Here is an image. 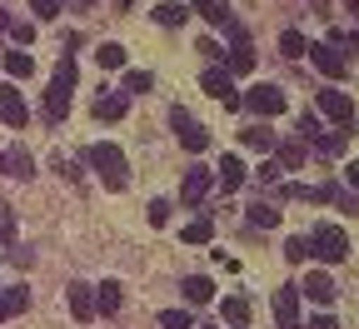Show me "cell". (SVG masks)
<instances>
[{"mask_svg":"<svg viewBox=\"0 0 359 329\" xmlns=\"http://www.w3.org/2000/svg\"><path fill=\"white\" fill-rule=\"evenodd\" d=\"M90 170L100 175L105 190H125L130 184V160L120 145H110V140H100V145H90Z\"/></svg>","mask_w":359,"mask_h":329,"instance_id":"6da1fadb","label":"cell"},{"mask_svg":"<svg viewBox=\"0 0 359 329\" xmlns=\"http://www.w3.org/2000/svg\"><path fill=\"white\" fill-rule=\"evenodd\" d=\"M70 95H75V55H60L55 80H50V90H45V120L50 125H60L70 115Z\"/></svg>","mask_w":359,"mask_h":329,"instance_id":"7a4b0ae2","label":"cell"},{"mask_svg":"<svg viewBox=\"0 0 359 329\" xmlns=\"http://www.w3.org/2000/svg\"><path fill=\"white\" fill-rule=\"evenodd\" d=\"M349 255V234L339 224H320L309 234V260H325V264H339Z\"/></svg>","mask_w":359,"mask_h":329,"instance_id":"3957f363","label":"cell"},{"mask_svg":"<svg viewBox=\"0 0 359 329\" xmlns=\"http://www.w3.org/2000/svg\"><path fill=\"white\" fill-rule=\"evenodd\" d=\"M224 30H230V55H224V75H250L255 70V45H250V30L240 25V20H230V25H224Z\"/></svg>","mask_w":359,"mask_h":329,"instance_id":"277c9868","label":"cell"},{"mask_svg":"<svg viewBox=\"0 0 359 329\" xmlns=\"http://www.w3.org/2000/svg\"><path fill=\"white\" fill-rule=\"evenodd\" d=\"M240 105L250 110V115H259V120H269V115H280L290 100H285V90L280 85H250L245 95H240Z\"/></svg>","mask_w":359,"mask_h":329,"instance_id":"5b68a950","label":"cell"},{"mask_svg":"<svg viewBox=\"0 0 359 329\" xmlns=\"http://www.w3.org/2000/svg\"><path fill=\"white\" fill-rule=\"evenodd\" d=\"M170 130L180 135V145H185L190 155H200V150L210 145V130H205V125H200L185 105H175V110H170Z\"/></svg>","mask_w":359,"mask_h":329,"instance_id":"8992f818","label":"cell"},{"mask_svg":"<svg viewBox=\"0 0 359 329\" xmlns=\"http://www.w3.org/2000/svg\"><path fill=\"white\" fill-rule=\"evenodd\" d=\"M215 190V170L205 165H190L185 180H180V205H205V195Z\"/></svg>","mask_w":359,"mask_h":329,"instance_id":"52a82bcc","label":"cell"},{"mask_svg":"<svg viewBox=\"0 0 359 329\" xmlns=\"http://www.w3.org/2000/svg\"><path fill=\"white\" fill-rule=\"evenodd\" d=\"M320 110L334 120V130L349 135V125H354V100L349 95H339V90H320Z\"/></svg>","mask_w":359,"mask_h":329,"instance_id":"ba28073f","label":"cell"},{"mask_svg":"<svg viewBox=\"0 0 359 329\" xmlns=\"http://www.w3.org/2000/svg\"><path fill=\"white\" fill-rule=\"evenodd\" d=\"M200 85L210 90V95H215L224 110H240V90H235V80L224 75V70H205V75H200Z\"/></svg>","mask_w":359,"mask_h":329,"instance_id":"9c48e42d","label":"cell"},{"mask_svg":"<svg viewBox=\"0 0 359 329\" xmlns=\"http://www.w3.org/2000/svg\"><path fill=\"white\" fill-rule=\"evenodd\" d=\"M275 324L280 329H299V290L294 285H280L275 290Z\"/></svg>","mask_w":359,"mask_h":329,"instance_id":"30bf717a","label":"cell"},{"mask_svg":"<svg viewBox=\"0 0 359 329\" xmlns=\"http://www.w3.org/2000/svg\"><path fill=\"white\" fill-rule=\"evenodd\" d=\"M309 60H314V70H320V75H344V55H339V45H330V40H320V45H309V51H304Z\"/></svg>","mask_w":359,"mask_h":329,"instance_id":"8fae6325","label":"cell"},{"mask_svg":"<svg viewBox=\"0 0 359 329\" xmlns=\"http://www.w3.org/2000/svg\"><path fill=\"white\" fill-rule=\"evenodd\" d=\"M125 110H130V95H125V90H100V95H95V120L115 125V120H125Z\"/></svg>","mask_w":359,"mask_h":329,"instance_id":"7c38bea8","label":"cell"},{"mask_svg":"<svg viewBox=\"0 0 359 329\" xmlns=\"http://www.w3.org/2000/svg\"><path fill=\"white\" fill-rule=\"evenodd\" d=\"M0 120H6L11 130H20V125L30 120V110H25V100H20L15 85H0Z\"/></svg>","mask_w":359,"mask_h":329,"instance_id":"4fadbf2b","label":"cell"},{"mask_svg":"<svg viewBox=\"0 0 359 329\" xmlns=\"http://www.w3.org/2000/svg\"><path fill=\"white\" fill-rule=\"evenodd\" d=\"M245 180H250V175H245V160H240V155H219V190H224V195H235Z\"/></svg>","mask_w":359,"mask_h":329,"instance_id":"5bb4252c","label":"cell"},{"mask_svg":"<svg viewBox=\"0 0 359 329\" xmlns=\"http://www.w3.org/2000/svg\"><path fill=\"white\" fill-rule=\"evenodd\" d=\"M180 295H185L190 304H210L215 300V279L210 274H185L180 279Z\"/></svg>","mask_w":359,"mask_h":329,"instance_id":"9a60e30c","label":"cell"},{"mask_svg":"<svg viewBox=\"0 0 359 329\" xmlns=\"http://www.w3.org/2000/svg\"><path fill=\"white\" fill-rule=\"evenodd\" d=\"M25 309H30V290H25V285L0 290V324H6V319H15V314H25Z\"/></svg>","mask_w":359,"mask_h":329,"instance_id":"2e32d148","label":"cell"},{"mask_svg":"<svg viewBox=\"0 0 359 329\" xmlns=\"http://www.w3.org/2000/svg\"><path fill=\"white\" fill-rule=\"evenodd\" d=\"M304 295H309L314 304H330V300H334V279H330V269H309V274H304Z\"/></svg>","mask_w":359,"mask_h":329,"instance_id":"e0dca14e","label":"cell"},{"mask_svg":"<svg viewBox=\"0 0 359 329\" xmlns=\"http://www.w3.org/2000/svg\"><path fill=\"white\" fill-rule=\"evenodd\" d=\"M275 140H280V135L269 130V125H245V130H240V145H245V150H259V155L275 150Z\"/></svg>","mask_w":359,"mask_h":329,"instance_id":"ac0fdd59","label":"cell"},{"mask_svg":"<svg viewBox=\"0 0 359 329\" xmlns=\"http://www.w3.org/2000/svg\"><path fill=\"white\" fill-rule=\"evenodd\" d=\"M70 314H75L80 324L95 319V290H90V285H70Z\"/></svg>","mask_w":359,"mask_h":329,"instance_id":"d6986e66","label":"cell"},{"mask_svg":"<svg viewBox=\"0 0 359 329\" xmlns=\"http://www.w3.org/2000/svg\"><path fill=\"white\" fill-rule=\"evenodd\" d=\"M250 314H255V309H250V300H245V295H230V300L219 304V319L230 324V329H245V324H250Z\"/></svg>","mask_w":359,"mask_h":329,"instance_id":"ffe728a7","label":"cell"},{"mask_svg":"<svg viewBox=\"0 0 359 329\" xmlns=\"http://www.w3.org/2000/svg\"><path fill=\"white\" fill-rule=\"evenodd\" d=\"M125 304V290L115 285V279H100V290H95V314H120Z\"/></svg>","mask_w":359,"mask_h":329,"instance_id":"44dd1931","label":"cell"},{"mask_svg":"<svg viewBox=\"0 0 359 329\" xmlns=\"http://www.w3.org/2000/svg\"><path fill=\"white\" fill-rule=\"evenodd\" d=\"M275 150H280V175H285V170H299L304 155H309L304 140H275Z\"/></svg>","mask_w":359,"mask_h":329,"instance_id":"7402d4cb","label":"cell"},{"mask_svg":"<svg viewBox=\"0 0 359 329\" xmlns=\"http://www.w3.org/2000/svg\"><path fill=\"white\" fill-rule=\"evenodd\" d=\"M190 6H195V11H200V15H205V20L215 25V30H224V25L235 20V11L224 6V0H190Z\"/></svg>","mask_w":359,"mask_h":329,"instance_id":"603a6c76","label":"cell"},{"mask_svg":"<svg viewBox=\"0 0 359 329\" xmlns=\"http://www.w3.org/2000/svg\"><path fill=\"white\" fill-rule=\"evenodd\" d=\"M180 240H185V245H210V240H215V220H210V215L190 220L185 229H180Z\"/></svg>","mask_w":359,"mask_h":329,"instance_id":"cb8c5ba5","label":"cell"},{"mask_svg":"<svg viewBox=\"0 0 359 329\" xmlns=\"http://www.w3.org/2000/svg\"><path fill=\"white\" fill-rule=\"evenodd\" d=\"M314 150H320V155H344L349 150V135L344 130H330V135L320 130V135H314Z\"/></svg>","mask_w":359,"mask_h":329,"instance_id":"d4e9b609","label":"cell"},{"mask_svg":"<svg viewBox=\"0 0 359 329\" xmlns=\"http://www.w3.org/2000/svg\"><path fill=\"white\" fill-rule=\"evenodd\" d=\"M245 215H250V224H255V229H275V224H280V210H275V205H259V200H255Z\"/></svg>","mask_w":359,"mask_h":329,"instance_id":"484cf974","label":"cell"},{"mask_svg":"<svg viewBox=\"0 0 359 329\" xmlns=\"http://www.w3.org/2000/svg\"><path fill=\"white\" fill-rule=\"evenodd\" d=\"M280 51H285V55H290V60H299V55H304V51H309V40H304V35H299V30H285V35H280Z\"/></svg>","mask_w":359,"mask_h":329,"instance_id":"4316f807","label":"cell"},{"mask_svg":"<svg viewBox=\"0 0 359 329\" xmlns=\"http://www.w3.org/2000/svg\"><path fill=\"white\" fill-rule=\"evenodd\" d=\"M95 60H100L105 70H120V65H125V45H115V40H105V45H100V55H95Z\"/></svg>","mask_w":359,"mask_h":329,"instance_id":"83f0119b","label":"cell"},{"mask_svg":"<svg viewBox=\"0 0 359 329\" xmlns=\"http://www.w3.org/2000/svg\"><path fill=\"white\" fill-rule=\"evenodd\" d=\"M285 260H290V264L309 260V234H290V240H285Z\"/></svg>","mask_w":359,"mask_h":329,"instance_id":"f1b7e54d","label":"cell"},{"mask_svg":"<svg viewBox=\"0 0 359 329\" xmlns=\"http://www.w3.org/2000/svg\"><path fill=\"white\" fill-rule=\"evenodd\" d=\"M6 70H11V75H15V80H25V75H30V70H35V60H30V55H25V51H11V55H6Z\"/></svg>","mask_w":359,"mask_h":329,"instance_id":"f546056e","label":"cell"},{"mask_svg":"<svg viewBox=\"0 0 359 329\" xmlns=\"http://www.w3.org/2000/svg\"><path fill=\"white\" fill-rule=\"evenodd\" d=\"M150 85H155V80H150L145 70H130V75H125V95H145Z\"/></svg>","mask_w":359,"mask_h":329,"instance_id":"4dcf8cb0","label":"cell"},{"mask_svg":"<svg viewBox=\"0 0 359 329\" xmlns=\"http://www.w3.org/2000/svg\"><path fill=\"white\" fill-rule=\"evenodd\" d=\"M6 160H11V175H20V180H30V175H35V160H30L25 150H15V155H6Z\"/></svg>","mask_w":359,"mask_h":329,"instance_id":"1f68e13d","label":"cell"},{"mask_svg":"<svg viewBox=\"0 0 359 329\" xmlns=\"http://www.w3.org/2000/svg\"><path fill=\"white\" fill-rule=\"evenodd\" d=\"M160 329H195V324H190L185 309H165V314H160Z\"/></svg>","mask_w":359,"mask_h":329,"instance_id":"d6a6232c","label":"cell"},{"mask_svg":"<svg viewBox=\"0 0 359 329\" xmlns=\"http://www.w3.org/2000/svg\"><path fill=\"white\" fill-rule=\"evenodd\" d=\"M330 200L344 210V215H359V195H349V190H339V184H334V190H330Z\"/></svg>","mask_w":359,"mask_h":329,"instance_id":"836d02e7","label":"cell"},{"mask_svg":"<svg viewBox=\"0 0 359 329\" xmlns=\"http://www.w3.org/2000/svg\"><path fill=\"white\" fill-rule=\"evenodd\" d=\"M145 220H150L155 229H165V224H170V200H150V215H145Z\"/></svg>","mask_w":359,"mask_h":329,"instance_id":"e575fe53","label":"cell"},{"mask_svg":"<svg viewBox=\"0 0 359 329\" xmlns=\"http://www.w3.org/2000/svg\"><path fill=\"white\" fill-rule=\"evenodd\" d=\"M30 11H35L40 20H55V15H60V0H30Z\"/></svg>","mask_w":359,"mask_h":329,"instance_id":"d590c367","label":"cell"},{"mask_svg":"<svg viewBox=\"0 0 359 329\" xmlns=\"http://www.w3.org/2000/svg\"><path fill=\"white\" fill-rule=\"evenodd\" d=\"M155 20H160V25H180V20H185V6H160Z\"/></svg>","mask_w":359,"mask_h":329,"instance_id":"8d00e7d4","label":"cell"},{"mask_svg":"<svg viewBox=\"0 0 359 329\" xmlns=\"http://www.w3.org/2000/svg\"><path fill=\"white\" fill-rule=\"evenodd\" d=\"M11 35H15V45L25 51V45L35 40V25H25V20H11Z\"/></svg>","mask_w":359,"mask_h":329,"instance_id":"74e56055","label":"cell"},{"mask_svg":"<svg viewBox=\"0 0 359 329\" xmlns=\"http://www.w3.org/2000/svg\"><path fill=\"white\" fill-rule=\"evenodd\" d=\"M299 329H339V319H334V314H314V319L299 324Z\"/></svg>","mask_w":359,"mask_h":329,"instance_id":"f35d334b","label":"cell"},{"mask_svg":"<svg viewBox=\"0 0 359 329\" xmlns=\"http://www.w3.org/2000/svg\"><path fill=\"white\" fill-rule=\"evenodd\" d=\"M299 135H309V140L320 135V115H299Z\"/></svg>","mask_w":359,"mask_h":329,"instance_id":"ab89813d","label":"cell"},{"mask_svg":"<svg viewBox=\"0 0 359 329\" xmlns=\"http://www.w3.org/2000/svg\"><path fill=\"white\" fill-rule=\"evenodd\" d=\"M280 180V165H259V184H275Z\"/></svg>","mask_w":359,"mask_h":329,"instance_id":"60d3db41","label":"cell"},{"mask_svg":"<svg viewBox=\"0 0 359 329\" xmlns=\"http://www.w3.org/2000/svg\"><path fill=\"white\" fill-rule=\"evenodd\" d=\"M344 180H349V195H359V160H354V165L344 170Z\"/></svg>","mask_w":359,"mask_h":329,"instance_id":"b9f144b4","label":"cell"},{"mask_svg":"<svg viewBox=\"0 0 359 329\" xmlns=\"http://www.w3.org/2000/svg\"><path fill=\"white\" fill-rule=\"evenodd\" d=\"M330 45H339V51H344V45H359V30H354V35H339V30H334V35H330Z\"/></svg>","mask_w":359,"mask_h":329,"instance_id":"7bdbcfd3","label":"cell"},{"mask_svg":"<svg viewBox=\"0 0 359 329\" xmlns=\"http://www.w3.org/2000/svg\"><path fill=\"white\" fill-rule=\"evenodd\" d=\"M6 240H11V224H6V220H0V245H6Z\"/></svg>","mask_w":359,"mask_h":329,"instance_id":"ee69618b","label":"cell"},{"mask_svg":"<svg viewBox=\"0 0 359 329\" xmlns=\"http://www.w3.org/2000/svg\"><path fill=\"white\" fill-rule=\"evenodd\" d=\"M0 175H11V160H6V150H0Z\"/></svg>","mask_w":359,"mask_h":329,"instance_id":"f6af8a7d","label":"cell"},{"mask_svg":"<svg viewBox=\"0 0 359 329\" xmlns=\"http://www.w3.org/2000/svg\"><path fill=\"white\" fill-rule=\"evenodd\" d=\"M6 30H11V15H6V11H0V35H6Z\"/></svg>","mask_w":359,"mask_h":329,"instance_id":"bcb514c9","label":"cell"},{"mask_svg":"<svg viewBox=\"0 0 359 329\" xmlns=\"http://www.w3.org/2000/svg\"><path fill=\"white\" fill-rule=\"evenodd\" d=\"M70 6H80V11H90V6H95V0H70Z\"/></svg>","mask_w":359,"mask_h":329,"instance_id":"7dc6e473","label":"cell"},{"mask_svg":"<svg viewBox=\"0 0 359 329\" xmlns=\"http://www.w3.org/2000/svg\"><path fill=\"white\" fill-rule=\"evenodd\" d=\"M349 15H359V0H349Z\"/></svg>","mask_w":359,"mask_h":329,"instance_id":"c3c4849f","label":"cell"},{"mask_svg":"<svg viewBox=\"0 0 359 329\" xmlns=\"http://www.w3.org/2000/svg\"><path fill=\"white\" fill-rule=\"evenodd\" d=\"M205 329H219V324H205Z\"/></svg>","mask_w":359,"mask_h":329,"instance_id":"681fc988","label":"cell"}]
</instances>
